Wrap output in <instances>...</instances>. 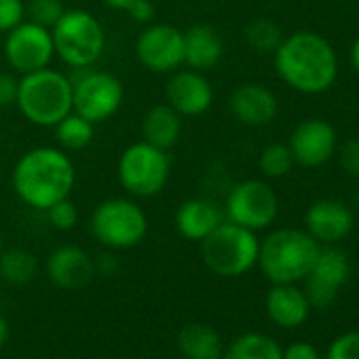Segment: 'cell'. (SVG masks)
I'll return each instance as SVG.
<instances>
[{
	"instance_id": "8fae6325",
	"label": "cell",
	"mask_w": 359,
	"mask_h": 359,
	"mask_svg": "<svg viewBox=\"0 0 359 359\" xmlns=\"http://www.w3.org/2000/svg\"><path fill=\"white\" fill-rule=\"evenodd\" d=\"M135 55L150 72H175L184 66V30L169 24H150L135 41Z\"/></svg>"
},
{
	"instance_id": "d6a6232c",
	"label": "cell",
	"mask_w": 359,
	"mask_h": 359,
	"mask_svg": "<svg viewBox=\"0 0 359 359\" xmlns=\"http://www.w3.org/2000/svg\"><path fill=\"white\" fill-rule=\"evenodd\" d=\"M340 165H342V169L351 177H357L359 180V137L348 140L340 148Z\"/></svg>"
},
{
	"instance_id": "484cf974",
	"label": "cell",
	"mask_w": 359,
	"mask_h": 359,
	"mask_svg": "<svg viewBox=\"0 0 359 359\" xmlns=\"http://www.w3.org/2000/svg\"><path fill=\"white\" fill-rule=\"evenodd\" d=\"M55 135H57V142H60L62 150H66V152L83 150L93 142L95 125L89 123L87 118H83L81 114L70 112L68 116H64L55 125Z\"/></svg>"
},
{
	"instance_id": "6da1fadb",
	"label": "cell",
	"mask_w": 359,
	"mask_h": 359,
	"mask_svg": "<svg viewBox=\"0 0 359 359\" xmlns=\"http://www.w3.org/2000/svg\"><path fill=\"white\" fill-rule=\"evenodd\" d=\"M11 182L15 195L26 205L47 212L53 203L70 197L76 182V169L66 150L39 146L18 161Z\"/></svg>"
},
{
	"instance_id": "8992f818",
	"label": "cell",
	"mask_w": 359,
	"mask_h": 359,
	"mask_svg": "<svg viewBox=\"0 0 359 359\" xmlns=\"http://www.w3.org/2000/svg\"><path fill=\"white\" fill-rule=\"evenodd\" d=\"M260 241L254 231L224 220L201 241L205 266L220 277H241L258 264Z\"/></svg>"
},
{
	"instance_id": "ab89813d",
	"label": "cell",
	"mask_w": 359,
	"mask_h": 359,
	"mask_svg": "<svg viewBox=\"0 0 359 359\" xmlns=\"http://www.w3.org/2000/svg\"><path fill=\"white\" fill-rule=\"evenodd\" d=\"M7 338H9V323L0 317V346L7 342Z\"/></svg>"
},
{
	"instance_id": "f1b7e54d",
	"label": "cell",
	"mask_w": 359,
	"mask_h": 359,
	"mask_svg": "<svg viewBox=\"0 0 359 359\" xmlns=\"http://www.w3.org/2000/svg\"><path fill=\"white\" fill-rule=\"evenodd\" d=\"M64 11L66 9L62 0H28L26 3V15L30 18V22L49 30L64 15Z\"/></svg>"
},
{
	"instance_id": "83f0119b",
	"label": "cell",
	"mask_w": 359,
	"mask_h": 359,
	"mask_svg": "<svg viewBox=\"0 0 359 359\" xmlns=\"http://www.w3.org/2000/svg\"><path fill=\"white\" fill-rule=\"evenodd\" d=\"M296 165L287 144H269L258 156V167L266 177H283Z\"/></svg>"
},
{
	"instance_id": "74e56055",
	"label": "cell",
	"mask_w": 359,
	"mask_h": 359,
	"mask_svg": "<svg viewBox=\"0 0 359 359\" xmlns=\"http://www.w3.org/2000/svg\"><path fill=\"white\" fill-rule=\"evenodd\" d=\"M104 3L110 7V9H116V11H127L133 3H137V0H104Z\"/></svg>"
},
{
	"instance_id": "44dd1931",
	"label": "cell",
	"mask_w": 359,
	"mask_h": 359,
	"mask_svg": "<svg viewBox=\"0 0 359 359\" xmlns=\"http://www.w3.org/2000/svg\"><path fill=\"white\" fill-rule=\"evenodd\" d=\"M311 304L296 283H273L266 294V313L281 327H298L306 321Z\"/></svg>"
},
{
	"instance_id": "e575fe53",
	"label": "cell",
	"mask_w": 359,
	"mask_h": 359,
	"mask_svg": "<svg viewBox=\"0 0 359 359\" xmlns=\"http://www.w3.org/2000/svg\"><path fill=\"white\" fill-rule=\"evenodd\" d=\"M281 359H319V355L311 342H292L287 348H283Z\"/></svg>"
},
{
	"instance_id": "60d3db41",
	"label": "cell",
	"mask_w": 359,
	"mask_h": 359,
	"mask_svg": "<svg viewBox=\"0 0 359 359\" xmlns=\"http://www.w3.org/2000/svg\"><path fill=\"white\" fill-rule=\"evenodd\" d=\"M0 254H3V235H0Z\"/></svg>"
},
{
	"instance_id": "b9f144b4",
	"label": "cell",
	"mask_w": 359,
	"mask_h": 359,
	"mask_svg": "<svg viewBox=\"0 0 359 359\" xmlns=\"http://www.w3.org/2000/svg\"><path fill=\"white\" fill-rule=\"evenodd\" d=\"M212 359H224L222 355H216V357H212Z\"/></svg>"
},
{
	"instance_id": "cb8c5ba5",
	"label": "cell",
	"mask_w": 359,
	"mask_h": 359,
	"mask_svg": "<svg viewBox=\"0 0 359 359\" xmlns=\"http://www.w3.org/2000/svg\"><path fill=\"white\" fill-rule=\"evenodd\" d=\"M281 346L264 334H243L224 353V359H281Z\"/></svg>"
},
{
	"instance_id": "30bf717a",
	"label": "cell",
	"mask_w": 359,
	"mask_h": 359,
	"mask_svg": "<svg viewBox=\"0 0 359 359\" xmlns=\"http://www.w3.org/2000/svg\"><path fill=\"white\" fill-rule=\"evenodd\" d=\"M279 214L277 193L264 180H243L235 184L226 197L224 216L229 222H235L248 231L269 229Z\"/></svg>"
},
{
	"instance_id": "9c48e42d",
	"label": "cell",
	"mask_w": 359,
	"mask_h": 359,
	"mask_svg": "<svg viewBox=\"0 0 359 359\" xmlns=\"http://www.w3.org/2000/svg\"><path fill=\"white\" fill-rule=\"evenodd\" d=\"M123 100L125 87L110 72L85 68L72 81V112L93 125L112 118L121 110Z\"/></svg>"
},
{
	"instance_id": "4fadbf2b",
	"label": "cell",
	"mask_w": 359,
	"mask_h": 359,
	"mask_svg": "<svg viewBox=\"0 0 359 359\" xmlns=\"http://www.w3.org/2000/svg\"><path fill=\"white\" fill-rule=\"evenodd\" d=\"M348 275L351 264L346 254L336 248H321L311 273L304 279V296L309 304L315 309H327L334 304L338 290L346 283Z\"/></svg>"
},
{
	"instance_id": "1f68e13d",
	"label": "cell",
	"mask_w": 359,
	"mask_h": 359,
	"mask_svg": "<svg viewBox=\"0 0 359 359\" xmlns=\"http://www.w3.org/2000/svg\"><path fill=\"white\" fill-rule=\"evenodd\" d=\"M327 359H359V332L338 336L327 348Z\"/></svg>"
},
{
	"instance_id": "7a4b0ae2",
	"label": "cell",
	"mask_w": 359,
	"mask_h": 359,
	"mask_svg": "<svg viewBox=\"0 0 359 359\" xmlns=\"http://www.w3.org/2000/svg\"><path fill=\"white\" fill-rule=\"evenodd\" d=\"M273 55L279 79L304 95H319L327 91L338 76V57L334 47L315 32H294L283 36Z\"/></svg>"
},
{
	"instance_id": "52a82bcc",
	"label": "cell",
	"mask_w": 359,
	"mask_h": 359,
	"mask_svg": "<svg viewBox=\"0 0 359 359\" xmlns=\"http://www.w3.org/2000/svg\"><path fill=\"white\" fill-rule=\"evenodd\" d=\"M171 173V161L167 150H161L148 142H135L127 146L118 158V182L137 199L158 195Z\"/></svg>"
},
{
	"instance_id": "9a60e30c",
	"label": "cell",
	"mask_w": 359,
	"mask_h": 359,
	"mask_svg": "<svg viewBox=\"0 0 359 359\" xmlns=\"http://www.w3.org/2000/svg\"><path fill=\"white\" fill-rule=\"evenodd\" d=\"M287 146L298 165L319 167L336 150V129L323 118H306L292 131Z\"/></svg>"
},
{
	"instance_id": "f546056e",
	"label": "cell",
	"mask_w": 359,
	"mask_h": 359,
	"mask_svg": "<svg viewBox=\"0 0 359 359\" xmlns=\"http://www.w3.org/2000/svg\"><path fill=\"white\" fill-rule=\"evenodd\" d=\"M47 218H49V222H51L55 229H60V231H70V229H74L76 222H79V210H76V205H74L70 199H62V201L53 203V205L47 210Z\"/></svg>"
},
{
	"instance_id": "5bb4252c",
	"label": "cell",
	"mask_w": 359,
	"mask_h": 359,
	"mask_svg": "<svg viewBox=\"0 0 359 359\" xmlns=\"http://www.w3.org/2000/svg\"><path fill=\"white\" fill-rule=\"evenodd\" d=\"M165 102L180 116H201L214 104V89L203 72L177 68L165 85Z\"/></svg>"
},
{
	"instance_id": "ac0fdd59",
	"label": "cell",
	"mask_w": 359,
	"mask_h": 359,
	"mask_svg": "<svg viewBox=\"0 0 359 359\" xmlns=\"http://www.w3.org/2000/svg\"><path fill=\"white\" fill-rule=\"evenodd\" d=\"M93 258L79 245H62L47 260L49 279L64 290H81L95 277Z\"/></svg>"
},
{
	"instance_id": "e0dca14e",
	"label": "cell",
	"mask_w": 359,
	"mask_h": 359,
	"mask_svg": "<svg viewBox=\"0 0 359 359\" xmlns=\"http://www.w3.org/2000/svg\"><path fill=\"white\" fill-rule=\"evenodd\" d=\"M229 108L241 125L264 127L277 116L279 104L269 87L260 83H243L233 91Z\"/></svg>"
},
{
	"instance_id": "d590c367",
	"label": "cell",
	"mask_w": 359,
	"mask_h": 359,
	"mask_svg": "<svg viewBox=\"0 0 359 359\" xmlns=\"http://www.w3.org/2000/svg\"><path fill=\"white\" fill-rule=\"evenodd\" d=\"M125 13L137 24H150L154 18V7L150 0H137V3H133Z\"/></svg>"
},
{
	"instance_id": "d6986e66",
	"label": "cell",
	"mask_w": 359,
	"mask_h": 359,
	"mask_svg": "<svg viewBox=\"0 0 359 359\" xmlns=\"http://www.w3.org/2000/svg\"><path fill=\"white\" fill-rule=\"evenodd\" d=\"M224 222V210L205 197L184 201L175 212V229L189 241H203L216 226Z\"/></svg>"
},
{
	"instance_id": "4dcf8cb0",
	"label": "cell",
	"mask_w": 359,
	"mask_h": 359,
	"mask_svg": "<svg viewBox=\"0 0 359 359\" xmlns=\"http://www.w3.org/2000/svg\"><path fill=\"white\" fill-rule=\"evenodd\" d=\"M26 18L24 0H0V32H11Z\"/></svg>"
},
{
	"instance_id": "7402d4cb",
	"label": "cell",
	"mask_w": 359,
	"mask_h": 359,
	"mask_svg": "<svg viewBox=\"0 0 359 359\" xmlns=\"http://www.w3.org/2000/svg\"><path fill=\"white\" fill-rule=\"evenodd\" d=\"M142 135L144 142L161 150H169L177 144L180 135H182V116L167 102L156 104L148 108V112L142 118Z\"/></svg>"
},
{
	"instance_id": "7c38bea8",
	"label": "cell",
	"mask_w": 359,
	"mask_h": 359,
	"mask_svg": "<svg viewBox=\"0 0 359 359\" xmlns=\"http://www.w3.org/2000/svg\"><path fill=\"white\" fill-rule=\"evenodd\" d=\"M55 55L53 49V36L49 28H43L34 22H22L18 28L7 32L5 41V57L9 66L24 74L49 68L51 60Z\"/></svg>"
},
{
	"instance_id": "8d00e7d4",
	"label": "cell",
	"mask_w": 359,
	"mask_h": 359,
	"mask_svg": "<svg viewBox=\"0 0 359 359\" xmlns=\"http://www.w3.org/2000/svg\"><path fill=\"white\" fill-rule=\"evenodd\" d=\"M95 262V271H100V273H112L114 269H116V260L110 256V254H102L97 260H93Z\"/></svg>"
},
{
	"instance_id": "2e32d148",
	"label": "cell",
	"mask_w": 359,
	"mask_h": 359,
	"mask_svg": "<svg viewBox=\"0 0 359 359\" xmlns=\"http://www.w3.org/2000/svg\"><path fill=\"white\" fill-rule=\"evenodd\" d=\"M304 224L317 243L334 245L353 231V212L338 199H319L306 210Z\"/></svg>"
},
{
	"instance_id": "d4e9b609",
	"label": "cell",
	"mask_w": 359,
	"mask_h": 359,
	"mask_svg": "<svg viewBox=\"0 0 359 359\" xmlns=\"http://www.w3.org/2000/svg\"><path fill=\"white\" fill-rule=\"evenodd\" d=\"M36 271H39L36 256L24 248L3 250V254H0V277L13 285H24L32 281Z\"/></svg>"
},
{
	"instance_id": "3957f363",
	"label": "cell",
	"mask_w": 359,
	"mask_h": 359,
	"mask_svg": "<svg viewBox=\"0 0 359 359\" xmlns=\"http://www.w3.org/2000/svg\"><path fill=\"white\" fill-rule=\"evenodd\" d=\"M319 250L306 231L279 229L260 241L258 264L271 283H298L311 273Z\"/></svg>"
},
{
	"instance_id": "603a6c76",
	"label": "cell",
	"mask_w": 359,
	"mask_h": 359,
	"mask_svg": "<svg viewBox=\"0 0 359 359\" xmlns=\"http://www.w3.org/2000/svg\"><path fill=\"white\" fill-rule=\"evenodd\" d=\"M180 351L187 359H212L222 355V338L220 334L205 323H191L177 338Z\"/></svg>"
},
{
	"instance_id": "836d02e7",
	"label": "cell",
	"mask_w": 359,
	"mask_h": 359,
	"mask_svg": "<svg viewBox=\"0 0 359 359\" xmlns=\"http://www.w3.org/2000/svg\"><path fill=\"white\" fill-rule=\"evenodd\" d=\"M18 89H20V81L11 72H3V70H0V108L15 106V102H18Z\"/></svg>"
},
{
	"instance_id": "5b68a950",
	"label": "cell",
	"mask_w": 359,
	"mask_h": 359,
	"mask_svg": "<svg viewBox=\"0 0 359 359\" xmlns=\"http://www.w3.org/2000/svg\"><path fill=\"white\" fill-rule=\"evenodd\" d=\"M55 55L74 70L91 68L106 49V34L95 15L83 9L64 11L51 28Z\"/></svg>"
},
{
	"instance_id": "277c9868",
	"label": "cell",
	"mask_w": 359,
	"mask_h": 359,
	"mask_svg": "<svg viewBox=\"0 0 359 359\" xmlns=\"http://www.w3.org/2000/svg\"><path fill=\"white\" fill-rule=\"evenodd\" d=\"M15 106L32 125L55 127L72 112V81L53 68L24 74Z\"/></svg>"
},
{
	"instance_id": "ffe728a7",
	"label": "cell",
	"mask_w": 359,
	"mask_h": 359,
	"mask_svg": "<svg viewBox=\"0 0 359 359\" xmlns=\"http://www.w3.org/2000/svg\"><path fill=\"white\" fill-rule=\"evenodd\" d=\"M224 55V43L216 28L208 24H195L184 30V64L191 70L205 72L220 64Z\"/></svg>"
},
{
	"instance_id": "4316f807",
	"label": "cell",
	"mask_w": 359,
	"mask_h": 359,
	"mask_svg": "<svg viewBox=\"0 0 359 359\" xmlns=\"http://www.w3.org/2000/svg\"><path fill=\"white\" fill-rule=\"evenodd\" d=\"M245 41L258 53H275L283 41V32L273 20L260 18L245 28Z\"/></svg>"
},
{
	"instance_id": "ba28073f",
	"label": "cell",
	"mask_w": 359,
	"mask_h": 359,
	"mask_svg": "<svg viewBox=\"0 0 359 359\" xmlns=\"http://www.w3.org/2000/svg\"><path fill=\"white\" fill-rule=\"evenodd\" d=\"M91 233L106 248L129 250L144 241L148 218L131 199H106L91 214Z\"/></svg>"
},
{
	"instance_id": "f35d334b",
	"label": "cell",
	"mask_w": 359,
	"mask_h": 359,
	"mask_svg": "<svg viewBox=\"0 0 359 359\" xmlns=\"http://www.w3.org/2000/svg\"><path fill=\"white\" fill-rule=\"evenodd\" d=\"M351 64H353V68L357 70V74H359V39L353 43V47H351Z\"/></svg>"
}]
</instances>
